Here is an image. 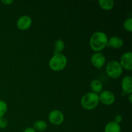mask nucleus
Returning a JSON list of instances; mask_svg holds the SVG:
<instances>
[{"label": "nucleus", "mask_w": 132, "mask_h": 132, "mask_svg": "<svg viewBox=\"0 0 132 132\" xmlns=\"http://www.w3.org/2000/svg\"><path fill=\"white\" fill-rule=\"evenodd\" d=\"M108 41V36L104 32L97 31L92 35L89 44L92 50L95 52H100L106 47Z\"/></svg>", "instance_id": "obj_1"}, {"label": "nucleus", "mask_w": 132, "mask_h": 132, "mask_svg": "<svg viewBox=\"0 0 132 132\" xmlns=\"http://www.w3.org/2000/svg\"><path fill=\"white\" fill-rule=\"evenodd\" d=\"M99 103V95L94 92H88L85 94L81 99V106L84 109L87 110L95 109Z\"/></svg>", "instance_id": "obj_2"}, {"label": "nucleus", "mask_w": 132, "mask_h": 132, "mask_svg": "<svg viewBox=\"0 0 132 132\" xmlns=\"http://www.w3.org/2000/svg\"><path fill=\"white\" fill-rule=\"evenodd\" d=\"M67 64V57L61 54H54L49 61L50 69L55 72H59L65 68Z\"/></svg>", "instance_id": "obj_3"}, {"label": "nucleus", "mask_w": 132, "mask_h": 132, "mask_svg": "<svg viewBox=\"0 0 132 132\" xmlns=\"http://www.w3.org/2000/svg\"><path fill=\"white\" fill-rule=\"evenodd\" d=\"M106 72L108 77L113 79H116L121 77L122 75V68L119 62L117 61H111L107 63Z\"/></svg>", "instance_id": "obj_4"}, {"label": "nucleus", "mask_w": 132, "mask_h": 132, "mask_svg": "<svg viewBox=\"0 0 132 132\" xmlns=\"http://www.w3.org/2000/svg\"><path fill=\"white\" fill-rule=\"evenodd\" d=\"M48 120L53 125L59 126L64 122V116L60 110H54L48 114Z\"/></svg>", "instance_id": "obj_5"}, {"label": "nucleus", "mask_w": 132, "mask_h": 132, "mask_svg": "<svg viewBox=\"0 0 132 132\" xmlns=\"http://www.w3.org/2000/svg\"><path fill=\"white\" fill-rule=\"evenodd\" d=\"M99 102L104 105L109 106L113 104L116 97L113 93L109 90H104L101 92L99 95Z\"/></svg>", "instance_id": "obj_6"}, {"label": "nucleus", "mask_w": 132, "mask_h": 132, "mask_svg": "<svg viewBox=\"0 0 132 132\" xmlns=\"http://www.w3.org/2000/svg\"><path fill=\"white\" fill-rule=\"evenodd\" d=\"M91 63L94 67L101 68L105 64L106 57L101 52H95L91 57Z\"/></svg>", "instance_id": "obj_7"}, {"label": "nucleus", "mask_w": 132, "mask_h": 132, "mask_svg": "<svg viewBox=\"0 0 132 132\" xmlns=\"http://www.w3.org/2000/svg\"><path fill=\"white\" fill-rule=\"evenodd\" d=\"M120 64L122 67V69L126 70H132V53L131 52H128L125 53L120 58Z\"/></svg>", "instance_id": "obj_8"}, {"label": "nucleus", "mask_w": 132, "mask_h": 132, "mask_svg": "<svg viewBox=\"0 0 132 132\" xmlns=\"http://www.w3.org/2000/svg\"><path fill=\"white\" fill-rule=\"evenodd\" d=\"M32 23V19L30 17L27 15H22L17 20V28L21 30H26L31 27Z\"/></svg>", "instance_id": "obj_9"}, {"label": "nucleus", "mask_w": 132, "mask_h": 132, "mask_svg": "<svg viewBox=\"0 0 132 132\" xmlns=\"http://www.w3.org/2000/svg\"><path fill=\"white\" fill-rule=\"evenodd\" d=\"M121 88L122 93L126 95L132 94V77L131 76H127L123 77L121 81Z\"/></svg>", "instance_id": "obj_10"}, {"label": "nucleus", "mask_w": 132, "mask_h": 132, "mask_svg": "<svg viewBox=\"0 0 132 132\" xmlns=\"http://www.w3.org/2000/svg\"><path fill=\"white\" fill-rule=\"evenodd\" d=\"M123 44L124 41L122 38L118 36H113L108 39L107 46L112 48L119 49L123 46Z\"/></svg>", "instance_id": "obj_11"}, {"label": "nucleus", "mask_w": 132, "mask_h": 132, "mask_svg": "<svg viewBox=\"0 0 132 132\" xmlns=\"http://www.w3.org/2000/svg\"><path fill=\"white\" fill-rule=\"evenodd\" d=\"M104 132H121V128L120 125L114 121H110L106 124L104 128Z\"/></svg>", "instance_id": "obj_12"}, {"label": "nucleus", "mask_w": 132, "mask_h": 132, "mask_svg": "<svg viewBox=\"0 0 132 132\" xmlns=\"http://www.w3.org/2000/svg\"><path fill=\"white\" fill-rule=\"evenodd\" d=\"M90 88L92 90V92L98 94L103 90V84L99 80L94 79L90 82Z\"/></svg>", "instance_id": "obj_13"}, {"label": "nucleus", "mask_w": 132, "mask_h": 132, "mask_svg": "<svg viewBox=\"0 0 132 132\" xmlns=\"http://www.w3.org/2000/svg\"><path fill=\"white\" fill-rule=\"evenodd\" d=\"M99 6L104 10H110L114 6V1L113 0H99L98 1Z\"/></svg>", "instance_id": "obj_14"}, {"label": "nucleus", "mask_w": 132, "mask_h": 132, "mask_svg": "<svg viewBox=\"0 0 132 132\" xmlns=\"http://www.w3.org/2000/svg\"><path fill=\"white\" fill-rule=\"evenodd\" d=\"M65 48V44L61 39H57L54 43V54H61Z\"/></svg>", "instance_id": "obj_15"}, {"label": "nucleus", "mask_w": 132, "mask_h": 132, "mask_svg": "<svg viewBox=\"0 0 132 132\" xmlns=\"http://www.w3.org/2000/svg\"><path fill=\"white\" fill-rule=\"evenodd\" d=\"M33 128L36 131L42 132L45 131L47 128V124L45 121H42V120H39V121H37L36 122H34L33 125Z\"/></svg>", "instance_id": "obj_16"}, {"label": "nucleus", "mask_w": 132, "mask_h": 132, "mask_svg": "<svg viewBox=\"0 0 132 132\" xmlns=\"http://www.w3.org/2000/svg\"><path fill=\"white\" fill-rule=\"evenodd\" d=\"M8 106L6 102L3 100H0V117H4L7 112Z\"/></svg>", "instance_id": "obj_17"}, {"label": "nucleus", "mask_w": 132, "mask_h": 132, "mask_svg": "<svg viewBox=\"0 0 132 132\" xmlns=\"http://www.w3.org/2000/svg\"><path fill=\"white\" fill-rule=\"evenodd\" d=\"M123 27L126 31L129 32H132V18H130L126 19L123 23Z\"/></svg>", "instance_id": "obj_18"}, {"label": "nucleus", "mask_w": 132, "mask_h": 132, "mask_svg": "<svg viewBox=\"0 0 132 132\" xmlns=\"http://www.w3.org/2000/svg\"><path fill=\"white\" fill-rule=\"evenodd\" d=\"M8 125V121L5 117H0V129H5Z\"/></svg>", "instance_id": "obj_19"}, {"label": "nucleus", "mask_w": 132, "mask_h": 132, "mask_svg": "<svg viewBox=\"0 0 132 132\" xmlns=\"http://www.w3.org/2000/svg\"><path fill=\"white\" fill-rule=\"evenodd\" d=\"M122 121V117L121 116V115H117L116 117H114V122H116V123L119 124V125Z\"/></svg>", "instance_id": "obj_20"}, {"label": "nucleus", "mask_w": 132, "mask_h": 132, "mask_svg": "<svg viewBox=\"0 0 132 132\" xmlns=\"http://www.w3.org/2000/svg\"><path fill=\"white\" fill-rule=\"evenodd\" d=\"M1 3H3L5 5H10L12 3H14V1H12V0H4V1H1Z\"/></svg>", "instance_id": "obj_21"}, {"label": "nucleus", "mask_w": 132, "mask_h": 132, "mask_svg": "<svg viewBox=\"0 0 132 132\" xmlns=\"http://www.w3.org/2000/svg\"><path fill=\"white\" fill-rule=\"evenodd\" d=\"M23 132H36V131L33 128L29 127V128H27L23 131Z\"/></svg>", "instance_id": "obj_22"}, {"label": "nucleus", "mask_w": 132, "mask_h": 132, "mask_svg": "<svg viewBox=\"0 0 132 132\" xmlns=\"http://www.w3.org/2000/svg\"><path fill=\"white\" fill-rule=\"evenodd\" d=\"M128 99H129V102L130 103H132V94H130L128 97Z\"/></svg>", "instance_id": "obj_23"}]
</instances>
